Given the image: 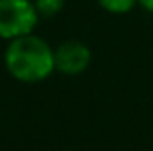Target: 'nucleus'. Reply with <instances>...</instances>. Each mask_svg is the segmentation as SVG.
<instances>
[{
  "label": "nucleus",
  "mask_w": 153,
  "mask_h": 151,
  "mask_svg": "<svg viewBox=\"0 0 153 151\" xmlns=\"http://www.w3.org/2000/svg\"><path fill=\"white\" fill-rule=\"evenodd\" d=\"M4 66L8 74L22 83H39L54 70V49L35 33L8 41L4 50Z\"/></svg>",
  "instance_id": "f257e3e1"
},
{
  "label": "nucleus",
  "mask_w": 153,
  "mask_h": 151,
  "mask_svg": "<svg viewBox=\"0 0 153 151\" xmlns=\"http://www.w3.org/2000/svg\"><path fill=\"white\" fill-rule=\"evenodd\" d=\"M39 18L33 0H0V39L12 41L33 33Z\"/></svg>",
  "instance_id": "f03ea898"
},
{
  "label": "nucleus",
  "mask_w": 153,
  "mask_h": 151,
  "mask_svg": "<svg viewBox=\"0 0 153 151\" xmlns=\"http://www.w3.org/2000/svg\"><path fill=\"white\" fill-rule=\"evenodd\" d=\"M91 64V49L78 39H68L54 49V70L64 76H79Z\"/></svg>",
  "instance_id": "7ed1b4c3"
},
{
  "label": "nucleus",
  "mask_w": 153,
  "mask_h": 151,
  "mask_svg": "<svg viewBox=\"0 0 153 151\" xmlns=\"http://www.w3.org/2000/svg\"><path fill=\"white\" fill-rule=\"evenodd\" d=\"M97 4L108 14H128L138 6V0H97Z\"/></svg>",
  "instance_id": "20e7f679"
},
{
  "label": "nucleus",
  "mask_w": 153,
  "mask_h": 151,
  "mask_svg": "<svg viewBox=\"0 0 153 151\" xmlns=\"http://www.w3.org/2000/svg\"><path fill=\"white\" fill-rule=\"evenodd\" d=\"M33 4L41 18H54L56 14L62 12L66 0H33Z\"/></svg>",
  "instance_id": "39448f33"
},
{
  "label": "nucleus",
  "mask_w": 153,
  "mask_h": 151,
  "mask_svg": "<svg viewBox=\"0 0 153 151\" xmlns=\"http://www.w3.org/2000/svg\"><path fill=\"white\" fill-rule=\"evenodd\" d=\"M138 4H140V6H142L146 12L153 14V0H138Z\"/></svg>",
  "instance_id": "423d86ee"
}]
</instances>
